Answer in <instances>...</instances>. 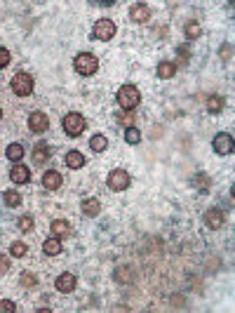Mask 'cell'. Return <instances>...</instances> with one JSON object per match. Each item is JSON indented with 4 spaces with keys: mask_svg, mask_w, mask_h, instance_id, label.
<instances>
[{
    "mask_svg": "<svg viewBox=\"0 0 235 313\" xmlns=\"http://www.w3.org/2000/svg\"><path fill=\"white\" fill-rule=\"evenodd\" d=\"M115 120L120 125H125V127H132V123H134V113L132 111H125V113H115Z\"/></svg>",
    "mask_w": 235,
    "mask_h": 313,
    "instance_id": "obj_27",
    "label": "cell"
},
{
    "mask_svg": "<svg viewBox=\"0 0 235 313\" xmlns=\"http://www.w3.org/2000/svg\"><path fill=\"white\" fill-rule=\"evenodd\" d=\"M174 73H176V64L174 62H162V64H158V78L167 80V78H172Z\"/></svg>",
    "mask_w": 235,
    "mask_h": 313,
    "instance_id": "obj_20",
    "label": "cell"
},
{
    "mask_svg": "<svg viewBox=\"0 0 235 313\" xmlns=\"http://www.w3.org/2000/svg\"><path fill=\"white\" fill-rule=\"evenodd\" d=\"M7 64H10V50L0 48V68H5Z\"/></svg>",
    "mask_w": 235,
    "mask_h": 313,
    "instance_id": "obj_34",
    "label": "cell"
},
{
    "mask_svg": "<svg viewBox=\"0 0 235 313\" xmlns=\"http://www.w3.org/2000/svg\"><path fill=\"white\" fill-rule=\"evenodd\" d=\"M17 311V304L10 299H0V313H14Z\"/></svg>",
    "mask_w": 235,
    "mask_h": 313,
    "instance_id": "obj_32",
    "label": "cell"
},
{
    "mask_svg": "<svg viewBox=\"0 0 235 313\" xmlns=\"http://www.w3.org/2000/svg\"><path fill=\"white\" fill-rule=\"evenodd\" d=\"M10 252H12V257H17V259H21V257H26V252H28V247H26V243H12L10 245Z\"/></svg>",
    "mask_w": 235,
    "mask_h": 313,
    "instance_id": "obj_26",
    "label": "cell"
},
{
    "mask_svg": "<svg viewBox=\"0 0 235 313\" xmlns=\"http://www.w3.org/2000/svg\"><path fill=\"white\" fill-rule=\"evenodd\" d=\"M47 127H50V120L42 111H33L31 116H28V129L33 132V135H45Z\"/></svg>",
    "mask_w": 235,
    "mask_h": 313,
    "instance_id": "obj_7",
    "label": "cell"
},
{
    "mask_svg": "<svg viewBox=\"0 0 235 313\" xmlns=\"http://www.w3.org/2000/svg\"><path fill=\"white\" fill-rule=\"evenodd\" d=\"M0 118H3V111H0Z\"/></svg>",
    "mask_w": 235,
    "mask_h": 313,
    "instance_id": "obj_36",
    "label": "cell"
},
{
    "mask_svg": "<svg viewBox=\"0 0 235 313\" xmlns=\"http://www.w3.org/2000/svg\"><path fill=\"white\" fill-rule=\"evenodd\" d=\"M219 57H221L223 62H230V59H233V48H230L228 42H226V45L219 50Z\"/></svg>",
    "mask_w": 235,
    "mask_h": 313,
    "instance_id": "obj_33",
    "label": "cell"
},
{
    "mask_svg": "<svg viewBox=\"0 0 235 313\" xmlns=\"http://www.w3.org/2000/svg\"><path fill=\"white\" fill-rule=\"evenodd\" d=\"M7 269H10V261L5 257H0V273H7Z\"/></svg>",
    "mask_w": 235,
    "mask_h": 313,
    "instance_id": "obj_35",
    "label": "cell"
},
{
    "mask_svg": "<svg viewBox=\"0 0 235 313\" xmlns=\"http://www.w3.org/2000/svg\"><path fill=\"white\" fill-rule=\"evenodd\" d=\"M66 165L71 167V170H80V167H85V156H82L80 151H68Z\"/></svg>",
    "mask_w": 235,
    "mask_h": 313,
    "instance_id": "obj_16",
    "label": "cell"
},
{
    "mask_svg": "<svg viewBox=\"0 0 235 313\" xmlns=\"http://www.w3.org/2000/svg\"><path fill=\"white\" fill-rule=\"evenodd\" d=\"M115 21H111V19H99L97 24H94V31H92V38H97V40H111L115 35Z\"/></svg>",
    "mask_w": 235,
    "mask_h": 313,
    "instance_id": "obj_5",
    "label": "cell"
},
{
    "mask_svg": "<svg viewBox=\"0 0 235 313\" xmlns=\"http://www.w3.org/2000/svg\"><path fill=\"white\" fill-rule=\"evenodd\" d=\"M47 158H50V149H47V144H38V146L33 149V160L38 165H42Z\"/></svg>",
    "mask_w": 235,
    "mask_h": 313,
    "instance_id": "obj_24",
    "label": "cell"
},
{
    "mask_svg": "<svg viewBox=\"0 0 235 313\" xmlns=\"http://www.w3.org/2000/svg\"><path fill=\"white\" fill-rule=\"evenodd\" d=\"M193 186H195V189H200V191H207L209 189V177H207V174H202V172H200V174H195V177H193Z\"/></svg>",
    "mask_w": 235,
    "mask_h": 313,
    "instance_id": "obj_28",
    "label": "cell"
},
{
    "mask_svg": "<svg viewBox=\"0 0 235 313\" xmlns=\"http://www.w3.org/2000/svg\"><path fill=\"white\" fill-rule=\"evenodd\" d=\"M223 221H226V214H223L219 207H209L207 212H205V224L209 226V229H221Z\"/></svg>",
    "mask_w": 235,
    "mask_h": 313,
    "instance_id": "obj_11",
    "label": "cell"
},
{
    "mask_svg": "<svg viewBox=\"0 0 235 313\" xmlns=\"http://www.w3.org/2000/svg\"><path fill=\"white\" fill-rule=\"evenodd\" d=\"M125 139H127V144H139L141 142V132L132 125V127H127V132H125Z\"/></svg>",
    "mask_w": 235,
    "mask_h": 313,
    "instance_id": "obj_29",
    "label": "cell"
},
{
    "mask_svg": "<svg viewBox=\"0 0 235 313\" xmlns=\"http://www.w3.org/2000/svg\"><path fill=\"white\" fill-rule=\"evenodd\" d=\"M33 229V217L31 214H24V217H19V231L21 233H28Z\"/></svg>",
    "mask_w": 235,
    "mask_h": 313,
    "instance_id": "obj_30",
    "label": "cell"
},
{
    "mask_svg": "<svg viewBox=\"0 0 235 313\" xmlns=\"http://www.w3.org/2000/svg\"><path fill=\"white\" fill-rule=\"evenodd\" d=\"M129 19L136 21V24H144V21L151 19V5L146 3H136V5L129 7Z\"/></svg>",
    "mask_w": 235,
    "mask_h": 313,
    "instance_id": "obj_10",
    "label": "cell"
},
{
    "mask_svg": "<svg viewBox=\"0 0 235 313\" xmlns=\"http://www.w3.org/2000/svg\"><path fill=\"white\" fill-rule=\"evenodd\" d=\"M106 184L111 191H125L129 184H132V177H129L125 170H113L111 174H108Z\"/></svg>",
    "mask_w": 235,
    "mask_h": 313,
    "instance_id": "obj_6",
    "label": "cell"
},
{
    "mask_svg": "<svg viewBox=\"0 0 235 313\" xmlns=\"http://www.w3.org/2000/svg\"><path fill=\"white\" fill-rule=\"evenodd\" d=\"M12 92L17 97H28L31 92H33V78L28 73H24V71H19V73L12 75Z\"/></svg>",
    "mask_w": 235,
    "mask_h": 313,
    "instance_id": "obj_3",
    "label": "cell"
},
{
    "mask_svg": "<svg viewBox=\"0 0 235 313\" xmlns=\"http://www.w3.org/2000/svg\"><path fill=\"white\" fill-rule=\"evenodd\" d=\"M50 231L54 233V238H64V236H71V224L64 221V219H54Z\"/></svg>",
    "mask_w": 235,
    "mask_h": 313,
    "instance_id": "obj_14",
    "label": "cell"
},
{
    "mask_svg": "<svg viewBox=\"0 0 235 313\" xmlns=\"http://www.w3.org/2000/svg\"><path fill=\"white\" fill-rule=\"evenodd\" d=\"M223 109H226V99H223L221 95L207 97V111L209 113H221Z\"/></svg>",
    "mask_w": 235,
    "mask_h": 313,
    "instance_id": "obj_17",
    "label": "cell"
},
{
    "mask_svg": "<svg viewBox=\"0 0 235 313\" xmlns=\"http://www.w3.org/2000/svg\"><path fill=\"white\" fill-rule=\"evenodd\" d=\"M42 252H45L47 257H57V254H61V243H59V238H50V240H45V245H42Z\"/></svg>",
    "mask_w": 235,
    "mask_h": 313,
    "instance_id": "obj_19",
    "label": "cell"
},
{
    "mask_svg": "<svg viewBox=\"0 0 235 313\" xmlns=\"http://www.w3.org/2000/svg\"><path fill=\"white\" fill-rule=\"evenodd\" d=\"M19 285L26 287V290H31V287H38V276H35L33 271H24L19 276Z\"/></svg>",
    "mask_w": 235,
    "mask_h": 313,
    "instance_id": "obj_22",
    "label": "cell"
},
{
    "mask_svg": "<svg viewBox=\"0 0 235 313\" xmlns=\"http://www.w3.org/2000/svg\"><path fill=\"white\" fill-rule=\"evenodd\" d=\"M10 179H12L14 184H26L28 179H31V172H28L26 165L14 163V165H12V170H10Z\"/></svg>",
    "mask_w": 235,
    "mask_h": 313,
    "instance_id": "obj_12",
    "label": "cell"
},
{
    "mask_svg": "<svg viewBox=\"0 0 235 313\" xmlns=\"http://www.w3.org/2000/svg\"><path fill=\"white\" fill-rule=\"evenodd\" d=\"M5 156L10 158V160H12V163H19L21 158H24V146H21V144H10V146H7V151H5Z\"/></svg>",
    "mask_w": 235,
    "mask_h": 313,
    "instance_id": "obj_21",
    "label": "cell"
},
{
    "mask_svg": "<svg viewBox=\"0 0 235 313\" xmlns=\"http://www.w3.org/2000/svg\"><path fill=\"white\" fill-rule=\"evenodd\" d=\"M99 212H101V203L97 198H85L82 200V214L85 217H97Z\"/></svg>",
    "mask_w": 235,
    "mask_h": 313,
    "instance_id": "obj_15",
    "label": "cell"
},
{
    "mask_svg": "<svg viewBox=\"0 0 235 313\" xmlns=\"http://www.w3.org/2000/svg\"><path fill=\"white\" fill-rule=\"evenodd\" d=\"M54 285H57V290H59V292L71 294L75 290V285H78V278H75V273L66 271V273H61V276H57Z\"/></svg>",
    "mask_w": 235,
    "mask_h": 313,
    "instance_id": "obj_8",
    "label": "cell"
},
{
    "mask_svg": "<svg viewBox=\"0 0 235 313\" xmlns=\"http://www.w3.org/2000/svg\"><path fill=\"white\" fill-rule=\"evenodd\" d=\"M214 151L219 153V156H228V153H233V137L226 135V132H219V135L214 137Z\"/></svg>",
    "mask_w": 235,
    "mask_h": 313,
    "instance_id": "obj_9",
    "label": "cell"
},
{
    "mask_svg": "<svg viewBox=\"0 0 235 313\" xmlns=\"http://www.w3.org/2000/svg\"><path fill=\"white\" fill-rule=\"evenodd\" d=\"M183 33H186L188 40H198V38L202 35V26H200V24H198L195 19H191V21L186 24V28H183Z\"/></svg>",
    "mask_w": 235,
    "mask_h": 313,
    "instance_id": "obj_18",
    "label": "cell"
},
{
    "mask_svg": "<svg viewBox=\"0 0 235 313\" xmlns=\"http://www.w3.org/2000/svg\"><path fill=\"white\" fill-rule=\"evenodd\" d=\"M89 146H92V151L94 153H101V151H106V146H108V139L104 135H94L92 139H89Z\"/></svg>",
    "mask_w": 235,
    "mask_h": 313,
    "instance_id": "obj_23",
    "label": "cell"
},
{
    "mask_svg": "<svg viewBox=\"0 0 235 313\" xmlns=\"http://www.w3.org/2000/svg\"><path fill=\"white\" fill-rule=\"evenodd\" d=\"M139 102H141L139 87H134V85H122V87L118 90V104L122 106V111H134L136 106H139Z\"/></svg>",
    "mask_w": 235,
    "mask_h": 313,
    "instance_id": "obj_1",
    "label": "cell"
},
{
    "mask_svg": "<svg viewBox=\"0 0 235 313\" xmlns=\"http://www.w3.org/2000/svg\"><path fill=\"white\" fill-rule=\"evenodd\" d=\"M3 196H5V205H10V207H19V203H21V196L19 193H17V191H5V193H3Z\"/></svg>",
    "mask_w": 235,
    "mask_h": 313,
    "instance_id": "obj_25",
    "label": "cell"
},
{
    "mask_svg": "<svg viewBox=\"0 0 235 313\" xmlns=\"http://www.w3.org/2000/svg\"><path fill=\"white\" fill-rule=\"evenodd\" d=\"M61 184H64V177H61V174H59V172H57V170L45 172V177H42V186H45V189L57 191Z\"/></svg>",
    "mask_w": 235,
    "mask_h": 313,
    "instance_id": "obj_13",
    "label": "cell"
},
{
    "mask_svg": "<svg viewBox=\"0 0 235 313\" xmlns=\"http://www.w3.org/2000/svg\"><path fill=\"white\" fill-rule=\"evenodd\" d=\"M73 66L80 75H94L97 73V68H99V59H97L94 55H89V52H80V55L75 57Z\"/></svg>",
    "mask_w": 235,
    "mask_h": 313,
    "instance_id": "obj_2",
    "label": "cell"
},
{
    "mask_svg": "<svg viewBox=\"0 0 235 313\" xmlns=\"http://www.w3.org/2000/svg\"><path fill=\"white\" fill-rule=\"evenodd\" d=\"M176 57H179V59H176V66H179V64H188V59H191V52H188V48L186 45H181V48L176 50Z\"/></svg>",
    "mask_w": 235,
    "mask_h": 313,
    "instance_id": "obj_31",
    "label": "cell"
},
{
    "mask_svg": "<svg viewBox=\"0 0 235 313\" xmlns=\"http://www.w3.org/2000/svg\"><path fill=\"white\" fill-rule=\"evenodd\" d=\"M64 132L68 137H78L85 132V118L80 113H66L64 116Z\"/></svg>",
    "mask_w": 235,
    "mask_h": 313,
    "instance_id": "obj_4",
    "label": "cell"
}]
</instances>
